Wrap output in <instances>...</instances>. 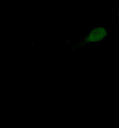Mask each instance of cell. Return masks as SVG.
<instances>
[{"instance_id": "1", "label": "cell", "mask_w": 119, "mask_h": 128, "mask_svg": "<svg viewBox=\"0 0 119 128\" xmlns=\"http://www.w3.org/2000/svg\"><path fill=\"white\" fill-rule=\"evenodd\" d=\"M107 34L108 31L105 28H94L87 34L84 39L79 44V45L83 46L100 42L105 39Z\"/></svg>"}, {"instance_id": "2", "label": "cell", "mask_w": 119, "mask_h": 128, "mask_svg": "<svg viewBox=\"0 0 119 128\" xmlns=\"http://www.w3.org/2000/svg\"><path fill=\"white\" fill-rule=\"evenodd\" d=\"M117 18L119 20V8L117 10Z\"/></svg>"}]
</instances>
